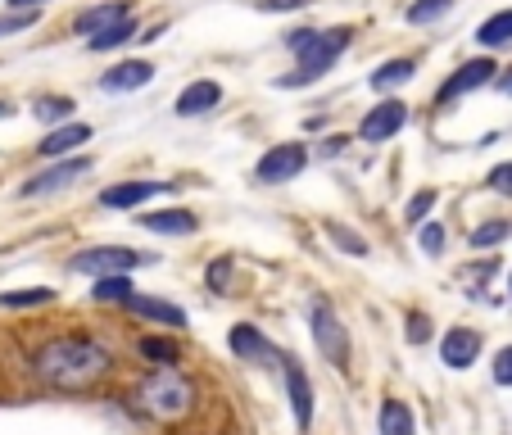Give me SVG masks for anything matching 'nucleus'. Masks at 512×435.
I'll list each match as a JSON object with an SVG mask.
<instances>
[{"label": "nucleus", "mask_w": 512, "mask_h": 435, "mask_svg": "<svg viewBox=\"0 0 512 435\" xmlns=\"http://www.w3.org/2000/svg\"><path fill=\"white\" fill-rule=\"evenodd\" d=\"M449 10H454V0H417V5H408L404 19L413 23V28H426V23H440Z\"/></svg>", "instance_id": "obj_27"}, {"label": "nucleus", "mask_w": 512, "mask_h": 435, "mask_svg": "<svg viewBox=\"0 0 512 435\" xmlns=\"http://www.w3.org/2000/svg\"><path fill=\"white\" fill-rule=\"evenodd\" d=\"M313 0H263V10L268 14H286V10H309Z\"/></svg>", "instance_id": "obj_39"}, {"label": "nucleus", "mask_w": 512, "mask_h": 435, "mask_svg": "<svg viewBox=\"0 0 512 435\" xmlns=\"http://www.w3.org/2000/svg\"><path fill=\"white\" fill-rule=\"evenodd\" d=\"M55 300V290L37 286V290H5L0 295V309H32V304H50Z\"/></svg>", "instance_id": "obj_28"}, {"label": "nucleus", "mask_w": 512, "mask_h": 435, "mask_svg": "<svg viewBox=\"0 0 512 435\" xmlns=\"http://www.w3.org/2000/svg\"><path fill=\"white\" fill-rule=\"evenodd\" d=\"M10 114H14V109H10V105H5V100H0V118H10Z\"/></svg>", "instance_id": "obj_43"}, {"label": "nucleus", "mask_w": 512, "mask_h": 435, "mask_svg": "<svg viewBox=\"0 0 512 435\" xmlns=\"http://www.w3.org/2000/svg\"><path fill=\"white\" fill-rule=\"evenodd\" d=\"M227 281H232V259L209 263V286H213V290H227Z\"/></svg>", "instance_id": "obj_37"}, {"label": "nucleus", "mask_w": 512, "mask_h": 435, "mask_svg": "<svg viewBox=\"0 0 512 435\" xmlns=\"http://www.w3.org/2000/svg\"><path fill=\"white\" fill-rule=\"evenodd\" d=\"M141 263H155V254H136V250H127V245H96V250H82L68 268L100 281V277H114V272H132V268H141Z\"/></svg>", "instance_id": "obj_5"}, {"label": "nucleus", "mask_w": 512, "mask_h": 435, "mask_svg": "<svg viewBox=\"0 0 512 435\" xmlns=\"http://www.w3.org/2000/svg\"><path fill=\"white\" fill-rule=\"evenodd\" d=\"M141 408L155 422H177V417H186L195 408V386H191V377H182L177 368H159V372H150V377L141 381Z\"/></svg>", "instance_id": "obj_2"}, {"label": "nucleus", "mask_w": 512, "mask_h": 435, "mask_svg": "<svg viewBox=\"0 0 512 435\" xmlns=\"http://www.w3.org/2000/svg\"><path fill=\"white\" fill-rule=\"evenodd\" d=\"M494 91H503V96H512V68H508V73H499V78H494Z\"/></svg>", "instance_id": "obj_41"}, {"label": "nucleus", "mask_w": 512, "mask_h": 435, "mask_svg": "<svg viewBox=\"0 0 512 435\" xmlns=\"http://www.w3.org/2000/svg\"><path fill=\"white\" fill-rule=\"evenodd\" d=\"M218 105H223V87H218L213 78H200V82H191V87L177 91V114L182 118H200Z\"/></svg>", "instance_id": "obj_16"}, {"label": "nucleus", "mask_w": 512, "mask_h": 435, "mask_svg": "<svg viewBox=\"0 0 512 435\" xmlns=\"http://www.w3.org/2000/svg\"><path fill=\"white\" fill-rule=\"evenodd\" d=\"M145 82H155V64H145V59H123V64H114L105 78H100V91L118 96V91H141Z\"/></svg>", "instance_id": "obj_15"}, {"label": "nucleus", "mask_w": 512, "mask_h": 435, "mask_svg": "<svg viewBox=\"0 0 512 435\" xmlns=\"http://www.w3.org/2000/svg\"><path fill=\"white\" fill-rule=\"evenodd\" d=\"M37 19H41V10H14V14H5V19H0V37H10V32L32 28Z\"/></svg>", "instance_id": "obj_32"}, {"label": "nucleus", "mask_w": 512, "mask_h": 435, "mask_svg": "<svg viewBox=\"0 0 512 435\" xmlns=\"http://www.w3.org/2000/svg\"><path fill=\"white\" fill-rule=\"evenodd\" d=\"M345 136H327V141H322V159H336L340 155V150H345Z\"/></svg>", "instance_id": "obj_40"}, {"label": "nucleus", "mask_w": 512, "mask_h": 435, "mask_svg": "<svg viewBox=\"0 0 512 435\" xmlns=\"http://www.w3.org/2000/svg\"><path fill=\"white\" fill-rule=\"evenodd\" d=\"M408 340H413V345H426V340H431V322H426V313H408Z\"/></svg>", "instance_id": "obj_35"}, {"label": "nucleus", "mask_w": 512, "mask_h": 435, "mask_svg": "<svg viewBox=\"0 0 512 435\" xmlns=\"http://www.w3.org/2000/svg\"><path fill=\"white\" fill-rule=\"evenodd\" d=\"M87 141H91V127L87 123H64V127H55V132H50L37 150L46 159H64V155H73V150H78V145H87Z\"/></svg>", "instance_id": "obj_18"}, {"label": "nucleus", "mask_w": 512, "mask_h": 435, "mask_svg": "<svg viewBox=\"0 0 512 435\" xmlns=\"http://www.w3.org/2000/svg\"><path fill=\"white\" fill-rule=\"evenodd\" d=\"M309 327H313V345H318V354L327 358L331 368L345 372V368H349V331L340 327L336 309L318 300V304L309 309Z\"/></svg>", "instance_id": "obj_4"}, {"label": "nucleus", "mask_w": 512, "mask_h": 435, "mask_svg": "<svg viewBox=\"0 0 512 435\" xmlns=\"http://www.w3.org/2000/svg\"><path fill=\"white\" fill-rule=\"evenodd\" d=\"M91 300L100 304H132V281H127V272H114V277H100L96 290H91Z\"/></svg>", "instance_id": "obj_24"}, {"label": "nucleus", "mask_w": 512, "mask_h": 435, "mask_svg": "<svg viewBox=\"0 0 512 435\" xmlns=\"http://www.w3.org/2000/svg\"><path fill=\"white\" fill-rule=\"evenodd\" d=\"M304 164H309V150H304L300 141H286V145H272L268 155L254 164V182L263 186H281L290 182V177H300Z\"/></svg>", "instance_id": "obj_6"}, {"label": "nucleus", "mask_w": 512, "mask_h": 435, "mask_svg": "<svg viewBox=\"0 0 512 435\" xmlns=\"http://www.w3.org/2000/svg\"><path fill=\"white\" fill-rule=\"evenodd\" d=\"M512 236V223L508 218H490V223L472 227V250H494V245H503Z\"/></svg>", "instance_id": "obj_26"}, {"label": "nucleus", "mask_w": 512, "mask_h": 435, "mask_svg": "<svg viewBox=\"0 0 512 435\" xmlns=\"http://www.w3.org/2000/svg\"><path fill=\"white\" fill-rule=\"evenodd\" d=\"M404 127H408L404 100H381V105H372L368 114H363V123H358V141L381 145V141H390V136H399Z\"/></svg>", "instance_id": "obj_7"}, {"label": "nucleus", "mask_w": 512, "mask_h": 435, "mask_svg": "<svg viewBox=\"0 0 512 435\" xmlns=\"http://www.w3.org/2000/svg\"><path fill=\"white\" fill-rule=\"evenodd\" d=\"M123 19H132V5H127V0H109V5H96V10L78 14V19H73V32L91 41V37H100V32L118 28Z\"/></svg>", "instance_id": "obj_14"}, {"label": "nucleus", "mask_w": 512, "mask_h": 435, "mask_svg": "<svg viewBox=\"0 0 512 435\" xmlns=\"http://www.w3.org/2000/svg\"><path fill=\"white\" fill-rule=\"evenodd\" d=\"M173 182H118V186H105L100 191V204L105 209H141L150 195H159V191H168Z\"/></svg>", "instance_id": "obj_17"}, {"label": "nucleus", "mask_w": 512, "mask_h": 435, "mask_svg": "<svg viewBox=\"0 0 512 435\" xmlns=\"http://www.w3.org/2000/svg\"><path fill=\"white\" fill-rule=\"evenodd\" d=\"M227 345H232V354L245 358V363H259V368L277 363V349H272V340L263 336L259 327H250V322H236L232 336H227Z\"/></svg>", "instance_id": "obj_11"}, {"label": "nucleus", "mask_w": 512, "mask_h": 435, "mask_svg": "<svg viewBox=\"0 0 512 435\" xmlns=\"http://www.w3.org/2000/svg\"><path fill=\"white\" fill-rule=\"evenodd\" d=\"M5 5H10V10H41L46 0H5Z\"/></svg>", "instance_id": "obj_42"}, {"label": "nucleus", "mask_w": 512, "mask_h": 435, "mask_svg": "<svg viewBox=\"0 0 512 435\" xmlns=\"http://www.w3.org/2000/svg\"><path fill=\"white\" fill-rule=\"evenodd\" d=\"M490 191L512 195V164H494L490 168Z\"/></svg>", "instance_id": "obj_36"}, {"label": "nucleus", "mask_w": 512, "mask_h": 435, "mask_svg": "<svg viewBox=\"0 0 512 435\" xmlns=\"http://www.w3.org/2000/svg\"><path fill=\"white\" fill-rule=\"evenodd\" d=\"M286 399H290V413H295V426L309 431L313 426V386H309V372L290 358L286 363Z\"/></svg>", "instance_id": "obj_13"}, {"label": "nucleus", "mask_w": 512, "mask_h": 435, "mask_svg": "<svg viewBox=\"0 0 512 435\" xmlns=\"http://www.w3.org/2000/svg\"><path fill=\"white\" fill-rule=\"evenodd\" d=\"M417 78V59H386V64L372 73V91H395V87H404V82H413Z\"/></svg>", "instance_id": "obj_19"}, {"label": "nucleus", "mask_w": 512, "mask_h": 435, "mask_svg": "<svg viewBox=\"0 0 512 435\" xmlns=\"http://www.w3.org/2000/svg\"><path fill=\"white\" fill-rule=\"evenodd\" d=\"M313 37H318V28H295V32H286V50H290V55H300V50L309 46Z\"/></svg>", "instance_id": "obj_38"}, {"label": "nucleus", "mask_w": 512, "mask_h": 435, "mask_svg": "<svg viewBox=\"0 0 512 435\" xmlns=\"http://www.w3.org/2000/svg\"><path fill=\"white\" fill-rule=\"evenodd\" d=\"M494 78H499V64H494L490 55H481V59H472V64H463L454 73V78L440 87V105H454V100H463L467 91H481V87H494Z\"/></svg>", "instance_id": "obj_8"}, {"label": "nucleus", "mask_w": 512, "mask_h": 435, "mask_svg": "<svg viewBox=\"0 0 512 435\" xmlns=\"http://www.w3.org/2000/svg\"><path fill=\"white\" fill-rule=\"evenodd\" d=\"M349 50V28H327L318 32V37L309 41V46L300 50V64H295V73H286V78H277L281 91H300V87H313V82L322 78V73H331L336 68V59Z\"/></svg>", "instance_id": "obj_3"}, {"label": "nucleus", "mask_w": 512, "mask_h": 435, "mask_svg": "<svg viewBox=\"0 0 512 435\" xmlns=\"http://www.w3.org/2000/svg\"><path fill=\"white\" fill-rule=\"evenodd\" d=\"M91 168H96V164H91L87 155H78V159L68 155V159H59L55 168H46V173H37V177H32V182H23V195H50V191H64L68 182H78V177H87Z\"/></svg>", "instance_id": "obj_9"}, {"label": "nucleus", "mask_w": 512, "mask_h": 435, "mask_svg": "<svg viewBox=\"0 0 512 435\" xmlns=\"http://www.w3.org/2000/svg\"><path fill=\"white\" fill-rule=\"evenodd\" d=\"M508 295H512V277H508Z\"/></svg>", "instance_id": "obj_44"}, {"label": "nucleus", "mask_w": 512, "mask_h": 435, "mask_svg": "<svg viewBox=\"0 0 512 435\" xmlns=\"http://www.w3.org/2000/svg\"><path fill=\"white\" fill-rule=\"evenodd\" d=\"M417 241H422V250H426V254H440V250H445V227H440V223H422Z\"/></svg>", "instance_id": "obj_33"}, {"label": "nucleus", "mask_w": 512, "mask_h": 435, "mask_svg": "<svg viewBox=\"0 0 512 435\" xmlns=\"http://www.w3.org/2000/svg\"><path fill=\"white\" fill-rule=\"evenodd\" d=\"M476 41H481L485 50H499V46H508L512 41V10H499V14H490V19L476 28Z\"/></svg>", "instance_id": "obj_22"}, {"label": "nucleus", "mask_w": 512, "mask_h": 435, "mask_svg": "<svg viewBox=\"0 0 512 435\" xmlns=\"http://www.w3.org/2000/svg\"><path fill=\"white\" fill-rule=\"evenodd\" d=\"M494 386H512V345L494 354Z\"/></svg>", "instance_id": "obj_34"}, {"label": "nucleus", "mask_w": 512, "mask_h": 435, "mask_svg": "<svg viewBox=\"0 0 512 435\" xmlns=\"http://www.w3.org/2000/svg\"><path fill=\"white\" fill-rule=\"evenodd\" d=\"M136 354L145 358V363H159V368H173L177 358H182V345L168 336H145L141 345H136Z\"/></svg>", "instance_id": "obj_23"}, {"label": "nucleus", "mask_w": 512, "mask_h": 435, "mask_svg": "<svg viewBox=\"0 0 512 435\" xmlns=\"http://www.w3.org/2000/svg\"><path fill=\"white\" fill-rule=\"evenodd\" d=\"M136 227H145V232H155V236H195L200 232V218L191 209H150L136 218Z\"/></svg>", "instance_id": "obj_12"}, {"label": "nucleus", "mask_w": 512, "mask_h": 435, "mask_svg": "<svg viewBox=\"0 0 512 435\" xmlns=\"http://www.w3.org/2000/svg\"><path fill=\"white\" fill-rule=\"evenodd\" d=\"M381 435H417V417L404 399H386L381 404Z\"/></svg>", "instance_id": "obj_20"}, {"label": "nucleus", "mask_w": 512, "mask_h": 435, "mask_svg": "<svg viewBox=\"0 0 512 435\" xmlns=\"http://www.w3.org/2000/svg\"><path fill=\"white\" fill-rule=\"evenodd\" d=\"M136 37V19H123L118 28H109V32H100V37H91L87 46L91 50H118V46H127V41Z\"/></svg>", "instance_id": "obj_29"}, {"label": "nucleus", "mask_w": 512, "mask_h": 435, "mask_svg": "<svg viewBox=\"0 0 512 435\" xmlns=\"http://www.w3.org/2000/svg\"><path fill=\"white\" fill-rule=\"evenodd\" d=\"M127 309L141 313V318H150V322H159V327H186V313L177 309V304H164V300H145V295H136Z\"/></svg>", "instance_id": "obj_21"}, {"label": "nucleus", "mask_w": 512, "mask_h": 435, "mask_svg": "<svg viewBox=\"0 0 512 435\" xmlns=\"http://www.w3.org/2000/svg\"><path fill=\"white\" fill-rule=\"evenodd\" d=\"M476 358H481V331L476 327H449L445 340H440V363L454 372L472 368Z\"/></svg>", "instance_id": "obj_10"}, {"label": "nucleus", "mask_w": 512, "mask_h": 435, "mask_svg": "<svg viewBox=\"0 0 512 435\" xmlns=\"http://www.w3.org/2000/svg\"><path fill=\"white\" fill-rule=\"evenodd\" d=\"M32 368H37V377H46L50 386H59V390H87V386H96L100 377H109L114 358L91 336H55L37 349Z\"/></svg>", "instance_id": "obj_1"}, {"label": "nucleus", "mask_w": 512, "mask_h": 435, "mask_svg": "<svg viewBox=\"0 0 512 435\" xmlns=\"http://www.w3.org/2000/svg\"><path fill=\"white\" fill-rule=\"evenodd\" d=\"M73 109H78V105H73L68 96H37L32 114H37L41 123H59V127H64V123H73Z\"/></svg>", "instance_id": "obj_25"}, {"label": "nucleus", "mask_w": 512, "mask_h": 435, "mask_svg": "<svg viewBox=\"0 0 512 435\" xmlns=\"http://www.w3.org/2000/svg\"><path fill=\"white\" fill-rule=\"evenodd\" d=\"M431 209H435V191H417L413 200H408V209H404V223L408 227H422Z\"/></svg>", "instance_id": "obj_31"}, {"label": "nucleus", "mask_w": 512, "mask_h": 435, "mask_svg": "<svg viewBox=\"0 0 512 435\" xmlns=\"http://www.w3.org/2000/svg\"><path fill=\"white\" fill-rule=\"evenodd\" d=\"M327 236H331V241H336L345 254H354V259H363V254H368V241H363V236H354L349 227H340V223H327Z\"/></svg>", "instance_id": "obj_30"}]
</instances>
